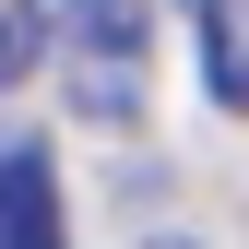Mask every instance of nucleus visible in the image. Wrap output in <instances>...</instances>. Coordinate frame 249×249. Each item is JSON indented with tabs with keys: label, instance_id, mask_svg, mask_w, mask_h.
I'll return each mask as SVG.
<instances>
[{
	"label": "nucleus",
	"instance_id": "nucleus-5",
	"mask_svg": "<svg viewBox=\"0 0 249 249\" xmlns=\"http://www.w3.org/2000/svg\"><path fill=\"white\" fill-rule=\"evenodd\" d=\"M142 249H202V237H142Z\"/></svg>",
	"mask_w": 249,
	"mask_h": 249
},
{
	"label": "nucleus",
	"instance_id": "nucleus-2",
	"mask_svg": "<svg viewBox=\"0 0 249 249\" xmlns=\"http://www.w3.org/2000/svg\"><path fill=\"white\" fill-rule=\"evenodd\" d=\"M0 249H59V178H48V142H0Z\"/></svg>",
	"mask_w": 249,
	"mask_h": 249
},
{
	"label": "nucleus",
	"instance_id": "nucleus-4",
	"mask_svg": "<svg viewBox=\"0 0 249 249\" xmlns=\"http://www.w3.org/2000/svg\"><path fill=\"white\" fill-rule=\"evenodd\" d=\"M48 59V0H0V95Z\"/></svg>",
	"mask_w": 249,
	"mask_h": 249
},
{
	"label": "nucleus",
	"instance_id": "nucleus-1",
	"mask_svg": "<svg viewBox=\"0 0 249 249\" xmlns=\"http://www.w3.org/2000/svg\"><path fill=\"white\" fill-rule=\"evenodd\" d=\"M154 24H142V0H71V12L48 24V48H59V83H71V107L83 119H142V71H154Z\"/></svg>",
	"mask_w": 249,
	"mask_h": 249
},
{
	"label": "nucleus",
	"instance_id": "nucleus-3",
	"mask_svg": "<svg viewBox=\"0 0 249 249\" xmlns=\"http://www.w3.org/2000/svg\"><path fill=\"white\" fill-rule=\"evenodd\" d=\"M190 36H202V83H213V107L249 119V0H190Z\"/></svg>",
	"mask_w": 249,
	"mask_h": 249
}]
</instances>
